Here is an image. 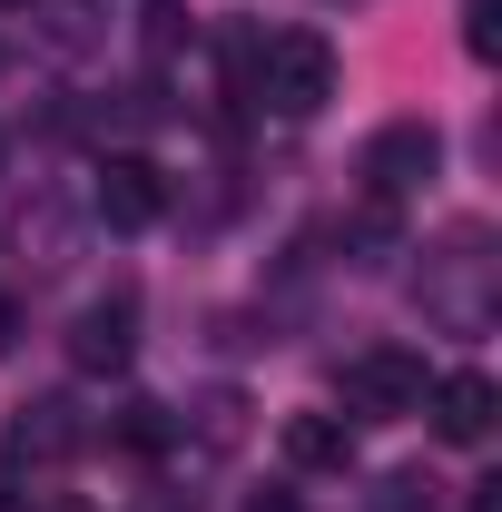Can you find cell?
Returning <instances> with one entry per match:
<instances>
[{
  "label": "cell",
  "instance_id": "cell-15",
  "mask_svg": "<svg viewBox=\"0 0 502 512\" xmlns=\"http://www.w3.org/2000/svg\"><path fill=\"white\" fill-rule=\"evenodd\" d=\"M10 335H20V306H10V296H0V355H10Z\"/></svg>",
  "mask_w": 502,
  "mask_h": 512
},
{
  "label": "cell",
  "instance_id": "cell-11",
  "mask_svg": "<svg viewBox=\"0 0 502 512\" xmlns=\"http://www.w3.org/2000/svg\"><path fill=\"white\" fill-rule=\"evenodd\" d=\"M109 10H119V0H40V30H50L60 50H89V40H109Z\"/></svg>",
  "mask_w": 502,
  "mask_h": 512
},
{
  "label": "cell",
  "instance_id": "cell-14",
  "mask_svg": "<svg viewBox=\"0 0 502 512\" xmlns=\"http://www.w3.org/2000/svg\"><path fill=\"white\" fill-rule=\"evenodd\" d=\"M247 512H306L296 493H247Z\"/></svg>",
  "mask_w": 502,
  "mask_h": 512
},
{
  "label": "cell",
  "instance_id": "cell-3",
  "mask_svg": "<svg viewBox=\"0 0 502 512\" xmlns=\"http://www.w3.org/2000/svg\"><path fill=\"white\" fill-rule=\"evenodd\" d=\"M424 316H443L453 335L493 325V237L483 227H453L443 256H424Z\"/></svg>",
  "mask_w": 502,
  "mask_h": 512
},
{
  "label": "cell",
  "instance_id": "cell-8",
  "mask_svg": "<svg viewBox=\"0 0 502 512\" xmlns=\"http://www.w3.org/2000/svg\"><path fill=\"white\" fill-rule=\"evenodd\" d=\"M493 375H473V365H463V375H434L424 384V414H434V434L443 444H483V434H493Z\"/></svg>",
  "mask_w": 502,
  "mask_h": 512
},
{
  "label": "cell",
  "instance_id": "cell-12",
  "mask_svg": "<svg viewBox=\"0 0 502 512\" xmlns=\"http://www.w3.org/2000/svg\"><path fill=\"white\" fill-rule=\"evenodd\" d=\"M365 512H434V483H424V473H384Z\"/></svg>",
  "mask_w": 502,
  "mask_h": 512
},
{
  "label": "cell",
  "instance_id": "cell-6",
  "mask_svg": "<svg viewBox=\"0 0 502 512\" xmlns=\"http://www.w3.org/2000/svg\"><path fill=\"white\" fill-rule=\"evenodd\" d=\"M434 168H443L434 119H394V128H375V138H365V188H375L384 207H394V197H414Z\"/></svg>",
  "mask_w": 502,
  "mask_h": 512
},
{
  "label": "cell",
  "instance_id": "cell-7",
  "mask_svg": "<svg viewBox=\"0 0 502 512\" xmlns=\"http://www.w3.org/2000/svg\"><path fill=\"white\" fill-rule=\"evenodd\" d=\"M128 355H138V296L109 286V296H89L79 325H69V365H79V375H119Z\"/></svg>",
  "mask_w": 502,
  "mask_h": 512
},
{
  "label": "cell",
  "instance_id": "cell-17",
  "mask_svg": "<svg viewBox=\"0 0 502 512\" xmlns=\"http://www.w3.org/2000/svg\"><path fill=\"white\" fill-rule=\"evenodd\" d=\"M0 512H10V453H0Z\"/></svg>",
  "mask_w": 502,
  "mask_h": 512
},
{
  "label": "cell",
  "instance_id": "cell-18",
  "mask_svg": "<svg viewBox=\"0 0 502 512\" xmlns=\"http://www.w3.org/2000/svg\"><path fill=\"white\" fill-rule=\"evenodd\" d=\"M0 10H20V0H0Z\"/></svg>",
  "mask_w": 502,
  "mask_h": 512
},
{
  "label": "cell",
  "instance_id": "cell-13",
  "mask_svg": "<svg viewBox=\"0 0 502 512\" xmlns=\"http://www.w3.org/2000/svg\"><path fill=\"white\" fill-rule=\"evenodd\" d=\"M463 50H473V60L502 50V0H463Z\"/></svg>",
  "mask_w": 502,
  "mask_h": 512
},
{
  "label": "cell",
  "instance_id": "cell-2",
  "mask_svg": "<svg viewBox=\"0 0 502 512\" xmlns=\"http://www.w3.org/2000/svg\"><path fill=\"white\" fill-rule=\"evenodd\" d=\"M424 384L434 375L414 345H365L335 365V404H345V424H404V414H424Z\"/></svg>",
  "mask_w": 502,
  "mask_h": 512
},
{
  "label": "cell",
  "instance_id": "cell-1",
  "mask_svg": "<svg viewBox=\"0 0 502 512\" xmlns=\"http://www.w3.org/2000/svg\"><path fill=\"white\" fill-rule=\"evenodd\" d=\"M247 99L276 119H315L335 99V40L325 30H266L247 40Z\"/></svg>",
  "mask_w": 502,
  "mask_h": 512
},
{
  "label": "cell",
  "instance_id": "cell-16",
  "mask_svg": "<svg viewBox=\"0 0 502 512\" xmlns=\"http://www.w3.org/2000/svg\"><path fill=\"white\" fill-rule=\"evenodd\" d=\"M30 512H89V503H79V493H50V503H30Z\"/></svg>",
  "mask_w": 502,
  "mask_h": 512
},
{
  "label": "cell",
  "instance_id": "cell-5",
  "mask_svg": "<svg viewBox=\"0 0 502 512\" xmlns=\"http://www.w3.org/2000/svg\"><path fill=\"white\" fill-rule=\"evenodd\" d=\"M89 217H99V227H119V237L158 227V217H168V178H158V158H138V148L99 158V188H89Z\"/></svg>",
  "mask_w": 502,
  "mask_h": 512
},
{
  "label": "cell",
  "instance_id": "cell-10",
  "mask_svg": "<svg viewBox=\"0 0 502 512\" xmlns=\"http://www.w3.org/2000/svg\"><path fill=\"white\" fill-rule=\"evenodd\" d=\"M286 463L345 473V463H355V424H345V414H286Z\"/></svg>",
  "mask_w": 502,
  "mask_h": 512
},
{
  "label": "cell",
  "instance_id": "cell-9",
  "mask_svg": "<svg viewBox=\"0 0 502 512\" xmlns=\"http://www.w3.org/2000/svg\"><path fill=\"white\" fill-rule=\"evenodd\" d=\"M79 444H89V424H79V404H69V394L20 404V424H10V453H30V463H69Z\"/></svg>",
  "mask_w": 502,
  "mask_h": 512
},
{
  "label": "cell",
  "instance_id": "cell-4",
  "mask_svg": "<svg viewBox=\"0 0 502 512\" xmlns=\"http://www.w3.org/2000/svg\"><path fill=\"white\" fill-rule=\"evenodd\" d=\"M79 237H89V207H79L60 178H40V188H30V207L10 217V256H20L30 276H60L69 256H79Z\"/></svg>",
  "mask_w": 502,
  "mask_h": 512
},
{
  "label": "cell",
  "instance_id": "cell-19",
  "mask_svg": "<svg viewBox=\"0 0 502 512\" xmlns=\"http://www.w3.org/2000/svg\"><path fill=\"white\" fill-rule=\"evenodd\" d=\"M0 158H10V148H0Z\"/></svg>",
  "mask_w": 502,
  "mask_h": 512
}]
</instances>
